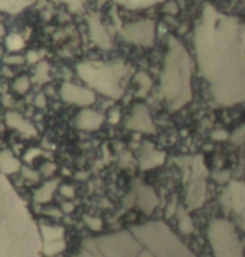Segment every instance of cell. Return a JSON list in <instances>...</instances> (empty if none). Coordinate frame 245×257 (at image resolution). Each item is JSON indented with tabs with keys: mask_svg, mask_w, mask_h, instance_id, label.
I'll return each mask as SVG.
<instances>
[{
	"mask_svg": "<svg viewBox=\"0 0 245 257\" xmlns=\"http://www.w3.org/2000/svg\"><path fill=\"white\" fill-rule=\"evenodd\" d=\"M127 126L133 130L144 132H154V125L151 120L149 108L145 105H138L133 109L132 117L127 121Z\"/></svg>",
	"mask_w": 245,
	"mask_h": 257,
	"instance_id": "6",
	"label": "cell"
},
{
	"mask_svg": "<svg viewBox=\"0 0 245 257\" xmlns=\"http://www.w3.org/2000/svg\"><path fill=\"white\" fill-rule=\"evenodd\" d=\"M89 28H90V37L92 42L96 43L98 47L108 50L111 47L110 36L106 32L104 27L97 16H92L89 19Z\"/></svg>",
	"mask_w": 245,
	"mask_h": 257,
	"instance_id": "7",
	"label": "cell"
},
{
	"mask_svg": "<svg viewBox=\"0 0 245 257\" xmlns=\"http://www.w3.org/2000/svg\"><path fill=\"white\" fill-rule=\"evenodd\" d=\"M5 62L7 63V64H23L24 63V58L22 57H6L5 58Z\"/></svg>",
	"mask_w": 245,
	"mask_h": 257,
	"instance_id": "19",
	"label": "cell"
},
{
	"mask_svg": "<svg viewBox=\"0 0 245 257\" xmlns=\"http://www.w3.org/2000/svg\"><path fill=\"white\" fill-rule=\"evenodd\" d=\"M122 35L128 42L140 46H152L154 41L155 24L153 21H139L126 25Z\"/></svg>",
	"mask_w": 245,
	"mask_h": 257,
	"instance_id": "4",
	"label": "cell"
},
{
	"mask_svg": "<svg viewBox=\"0 0 245 257\" xmlns=\"http://www.w3.org/2000/svg\"><path fill=\"white\" fill-rule=\"evenodd\" d=\"M135 80H137L138 82H139L140 88H141V90H140L139 95L145 96L147 94V91L150 90V88H151V80H150V77L145 72H139V73H138L137 77H135Z\"/></svg>",
	"mask_w": 245,
	"mask_h": 257,
	"instance_id": "13",
	"label": "cell"
},
{
	"mask_svg": "<svg viewBox=\"0 0 245 257\" xmlns=\"http://www.w3.org/2000/svg\"><path fill=\"white\" fill-rule=\"evenodd\" d=\"M4 34H5V29H4V27H2L1 23H0V36H2Z\"/></svg>",
	"mask_w": 245,
	"mask_h": 257,
	"instance_id": "24",
	"label": "cell"
},
{
	"mask_svg": "<svg viewBox=\"0 0 245 257\" xmlns=\"http://www.w3.org/2000/svg\"><path fill=\"white\" fill-rule=\"evenodd\" d=\"M23 173H24V175L27 178H30V179H37V175L35 174V173H32L31 171H30V170L24 169L23 170Z\"/></svg>",
	"mask_w": 245,
	"mask_h": 257,
	"instance_id": "23",
	"label": "cell"
},
{
	"mask_svg": "<svg viewBox=\"0 0 245 257\" xmlns=\"http://www.w3.org/2000/svg\"><path fill=\"white\" fill-rule=\"evenodd\" d=\"M102 121H103V116L97 113V112L90 111V109L81 111L79 116L77 117V125L84 130L98 129Z\"/></svg>",
	"mask_w": 245,
	"mask_h": 257,
	"instance_id": "8",
	"label": "cell"
},
{
	"mask_svg": "<svg viewBox=\"0 0 245 257\" xmlns=\"http://www.w3.org/2000/svg\"><path fill=\"white\" fill-rule=\"evenodd\" d=\"M177 5L172 1L169 2V4L164 7V11L168 12V14H177Z\"/></svg>",
	"mask_w": 245,
	"mask_h": 257,
	"instance_id": "20",
	"label": "cell"
},
{
	"mask_svg": "<svg viewBox=\"0 0 245 257\" xmlns=\"http://www.w3.org/2000/svg\"><path fill=\"white\" fill-rule=\"evenodd\" d=\"M35 103H36L37 106H40V107H43V106L46 105V99L45 96L41 94V95H38L36 98V100H35Z\"/></svg>",
	"mask_w": 245,
	"mask_h": 257,
	"instance_id": "22",
	"label": "cell"
},
{
	"mask_svg": "<svg viewBox=\"0 0 245 257\" xmlns=\"http://www.w3.org/2000/svg\"><path fill=\"white\" fill-rule=\"evenodd\" d=\"M244 136H245V126L244 128L239 129L238 131L233 135V141L237 142V143H241V142H243L245 139Z\"/></svg>",
	"mask_w": 245,
	"mask_h": 257,
	"instance_id": "18",
	"label": "cell"
},
{
	"mask_svg": "<svg viewBox=\"0 0 245 257\" xmlns=\"http://www.w3.org/2000/svg\"><path fill=\"white\" fill-rule=\"evenodd\" d=\"M29 86H30L29 78L25 77V76L17 78V80L15 81L14 88H15V90L17 91V93H19V94L27 93L28 89H29Z\"/></svg>",
	"mask_w": 245,
	"mask_h": 257,
	"instance_id": "16",
	"label": "cell"
},
{
	"mask_svg": "<svg viewBox=\"0 0 245 257\" xmlns=\"http://www.w3.org/2000/svg\"><path fill=\"white\" fill-rule=\"evenodd\" d=\"M35 81L37 83H46L49 81V65L42 62L37 65L35 71Z\"/></svg>",
	"mask_w": 245,
	"mask_h": 257,
	"instance_id": "12",
	"label": "cell"
},
{
	"mask_svg": "<svg viewBox=\"0 0 245 257\" xmlns=\"http://www.w3.org/2000/svg\"><path fill=\"white\" fill-rule=\"evenodd\" d=\"M77 71L84 82L99 93L113 99H120L123 95L121 82L126 76L127 68L122 63H81L77 68Z\"/></svg>",
	"mask_w": 245,
	"mask_h": 257,
	"instance_id": "3",
	"label": "cell"
},
{
	"mask_svg": "<svg viewBox=\"0 0 245 257\" xmlns=\"http://www.w3.org/2000/svg\"><path fill=\"white\" fill-rule=\"evenodd\" d=\"M162 93L171 111H177L191 100L190 55L177 39L169 37V52L162 72Z\"/></svg>",
	"mask_w": 245,
	"mask_h": 257,
	"instance_id": "2",
	"label": "cell"
},
{
	"mask_svg": "<svg viewBox=\"0 0 245 257\" xmlns=\"http://www.w3.org/2000/svg\"><path fill=\"white\" fill-rule=\"evenodd\" d=\"M27 60L29 63H36L38 60L37 53L34 52V51H30V52L28 53V55H27Z\"/></svg>",
	"mask_w": 245,
	"mask_h": 257,
	"instance_id": "21",
	"label": "cell"
},
{
	"mask_svg": "<svg viewBox=\"0 0 245 257\" xmlns=\"http://www.w3.org/2000/svg\"><path fill=\"white\" fill-rule=\"evenodd\" d=\"M122 4L127 5V6L133 7V9H138V7H146L150 5L155 4L158 1H162V0H120Z\"/></svg>",
	"mask_w": 245,
	"mask_h": 257,
	"instance_id": "15",
	"label": "cell"
},
{
	"mask_svg": "<svg viewBox=\"0 0 245 257\" xmlns=\"http://www.w3.org/2000/svg\"><path fill=\"white\" fill-rule=\"evenodd\" d=\"M32 1L34 0H0V10L9 11L11 14H18Z\"/></svg>",
	"mask_w": 245,
	"mask_h": 257,
	"instance_id": "11",
	"label": "cell"
},
{
	"mask_svg": "<svg viewBox=\"0 0 245 257\" xmlns=\"http://www.w3.org/2000/svg\"><path fill=\"white\" fill-rule=\"evenodd\" d=\"M195 47L201 72L218 103L245 100V25L212 6L196 27Z\"/></svg>",
	"mask_w": 245,
	"mask_h": 257,
	"instance_id": "1",
	"label": "cell"
},
{
	"mask_svg": "<svg viewBox=\"0 0 245 257\" xmlns=\"http://www.w3.org/2000/svg\"><path fill=\"white\" fill-rule=\"evenodd\" d=\"M6 45L10 50H19L23 47V40L17 35H11V36L7 37Z\"/></svg>",
	"mask_w": 245,
	"mask_h": 257,
	"instance_id": "17",
	"label": "cell"
},
{
	"mask_svg": "<svg viewBox=\"0 0 245 257\" xmlns=\"http://www.w3.org/2000/svg\"><path fill=\"white\" fill-rule=\"evenodd\" d=\"M57 187V182H50L48 184H46L42 189L40 190L36 193V198L37 201H48L50 198V195H52L53 190Z\"/></svg>",
	"mask_w": 245,
	"mask_h": 257,
	"instance_id": "14",
	"label": "cell"
},
{
	"mask_svg": "<svg viewBox=\"0 0 245 257\" xmlns=\"http://www.w3.org/2000/svg\"><path fill=\"white\" fill-rule=\"evenodd\" d=\"M6 123H7V125L16 130H18V131L22 132V134H25V135L36 134V131H35L34 128H32V126L28 123V121H25L22 116H19L18 113H15V112H10V113L6 114Z\"/></svg>",
	"mask_w": 245,
	"mask_h": 257,
	"instance_id": "9",
	"label": "cell"
},
{
	"mask_svg": "<svg viewBox=\"0 0 245 257\" xmlns=\"http://www.w3.org/2000/svg\"><path fill=\"white\" fill-rule=\"evenodd\" d=\"M19 162L17 161L9 150L0 152V171L4 173H14L18 170Z\"/></svg>",
	"mask_w": 245,
	"mask_h": 257,
	"instance_id": "10",
	"label": "cell"
},
{
	"mask_svg": "<svg viewBox=\"0 0 245 257\" xmlns=\"http://www.w3.org/2000/svg\"><path fill=\"white\" fill-rule=\"evenodd\" d=\"M62 100L68 103H76L79 106H89L94 103L96 96L90 89L83 88L72 83H65L61 88Z\"/></svg>",
	"mask_w": 245,
	"mask_h": 257,
	"instance_id": "5",
	"label": "cell"
}]
</instances>
